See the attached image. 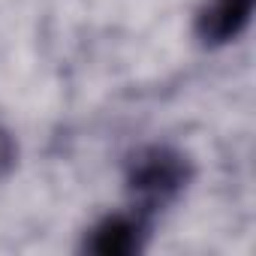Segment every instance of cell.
I'll return each instance as SVG.
<instances>
[{
  "instance_id": "1",
  "label": "cell",
  "mask_w": 256,
  "mask_h": 256,
  "mask_svg": "<svg viewBox=\"0 0 256 256\" xmlns=\"http://www.w3.org/2000/svg\"><path fill=\"white\" fill-rule=\"evenodd\" d=\"M139 244H142L139 241V226L124 220V217H114V220L102 223L88 241V247L94 253H102V256H126V253L139 250Z\"/></svg>"
},
{
  "instance_id": "2",
  "label": "cell",
  "mask_w": 256,
  "mask_h": 256,
  "mask_svg": "<svg viewBox=\"0 0 256 256\" xmlns=\"http://www.w3.org/2000/svg\"><path fill=\"white\" fill-rule=\"evenodd\" d=\"M250 12V0H217L205 12V34L214 40H226L241 30Z\"/></svg>"
},
{
  "instance_id": "3",
  "label": "cell",
  "mask_w": 256,
  "mask_h": 256,
  "mask_svg": "<svg viewBox=\"0 0 256 256\" xmlns=\"http://www.w3.org/2000/svg\"><path fill=\"white\" fill-rule=\"evenodd\" d=\"M181 181V169L175 160H166V157H157L151 160L148 166H142V172L136 175V187L151 193V196H163V193H172Z\"/></svg>"
}]
</instances>
